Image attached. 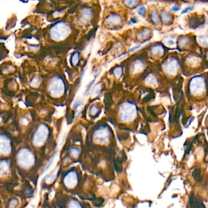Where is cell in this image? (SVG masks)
Masks as SVG:
<instances>
[{
    "instance_id": "1",
    "label": "cell",
    "mask_w": 208,
    "mask_h": 208,
    "mask_svg": "<svg viewBox=\"0 0 208 208\" xmlns=\"http://www.w3.org/2000/svg\"><path fill=\"white\" fill-rule=\"evenodd\" d=\"M18 163L22 167L29 168L34 163V156L28 149H23L20 151L17 156Z\"/></svg>"
},
{
    "instance_id": "2",
    "label": "cell",
    "mask_w": 208,
    "mask_h": 208,
    "mask_svg": "<svg viewBox=\"0 0 208 208\" xmlns=\"http://www.w3.org/2000/svg\"><path fill=\"white\" fill-rule=\"evenodd\" d=\"M136 114V109L134 105L125 104L122 106L121 111V118L123 121H129L132 119Z\"/></svg>"
},
{
    "instance_id": "3",
    "label": "cell",
    "mask_w": 208,
    "mask_h": 208,
    "mask_svg": "<svg viewBox=\"0 0 208 208\" xmlns=\"http://www.w3.org/2000/svg\"><path fill=\"white\" fill-rule=\"evenodd\" d=\"M68 29L66 27L63 26L62 24H58L54 26L50 32L51 37L56 40H62L67 35Z\"/></svg>"
},
{
    "instance_id": "4",
    "label": "cell",
    "mask_w": 208,
    "mask_h": 208,
    "mask_svg": "<svg viewBox=\"0 0 208 208\" xmlns=\"http://www.w3.org/2000/svg\"><path fill=\"white\" fill-rule=\"evenodd\" d=\"M48 129L44 125H41L37 130L34 137V142L36 145H41L46 141L48 136Z\"/></svg>"
},
{
    "instance_id": "5",
    "label": "cell",
    "mask_w": 208,
    "mask_h": 208,
    "mask_svg": "<svg viewBox=\"0 0 208 208\" xmlns=\"http://www.w3.org/2000/svg\"><path fill=\"white\" fill-rule=\"evenodd\" d=\"M50 90L53 96H57L60 95L64 91V84L63 82L59 79H55L52 82Z\"/></svg>"
},
{
    "instance_id": "6",
    "label": "cell",
    "mask_w": 208,
    "mask_h": 208,
    "mask_svg": "<svg viewBox=\"0 0 208 208\" xmlns=\"http://www.w3.org/2000/svg\"><path fill=\"white\" fill-rule=\"evenodd\" d=\"M78 182V177L75 171L69 172L64 178V184L68 188H74Z\"/></svg>"
},
{
    "instance_id": "7",
    "label": "cell",
    "mask_w": 208,
    "mask_h": 208,
    "mask_svg": "<svg viewBox=\"0 0 208 208\" xmlns=\"http://www.w3.org/2000/svg\"><path fill=\"white\" fill-rule=\"evenodd\" d=\"M11 149V143L8 138L1 136L0 137V154L7 155Z\"/></svg>"
},
{
    "instance_id": "8",
    "label": "cell",
    "mask_w": 208,
    "mask_h": 208,
    "mask_svg": "<svg viewBox=\"0 0 208 208\" xmlns=\"http://www.w3.org/2000/svg\"><path fill=\"white\" fill-rule=\"evenodd\" d=\"M108 136L107 130L105 129H100L97 132V137L100 139L101 140H104Z\"/></svg>"
},
{
    "instance_id": "9",
    "label": "cell",
    "mask_w": 208,
    "mask_h": 208,
    "mask_svg": "<svg viewBox=\"0 0 208 208\" xmlns=\"http://www.w3.org/2000/svg\"><path fill=\"white\" fill-rule=\"evenodd\" d=\"M144 65L143 63L141 61H137L134 63L133 65V72H137L141 71V69L143 68Z\"/></svg>"
},
{
    "instance_id": "10",
    "label": "cell",
    "mask_w": 208,
    "mask_h": 208,
    "mask_svg": "<svg viewBox=\"0 0 208 208\" xmlns=\"http://www.w3.org/2000/svg\"><path fill=\"white\" fill-rule=\"evenodd\" d=\"M192 176L195 180L197 182H201L202 181V176H201V172L200 170L198 169H195L192 173Z\"/></svg>"
},
{
    "instance_id": "11",
    "label": "cell",
    "mask_w": 208,
    "mask_h": 208,
    "mask_svg": "<svg viewBox=\"0 0 208 208\" xmlns=\"http://www.w3.org/2000/svg\"><path fill=\"white\" fill-rule=\"evenodd\" d=\"M68 208H82V206L77 201L72 200L68 205Z\"/></svg>"
},
{
    "instance_id": "12",
    "label": "cell",
    "mask_w": 208,
    "mask_h": 208,
    "mask_svg": "<svg viewBox=\"0 0 208 208\" xmlns=\"http://www.w3.org/2000/svg\"><path fill=\"white\" fill-rule=\"evenodd\" d=\"M195 208H206L202 200L198 197L196 198L195 200Z\"/></svg>"
},
{
    "instance_id": "13",
    "label": "cell",
    "mask_w": 208,
    "mask_h": 208,
    "mask_svg": "<svg viewBox=\"0 0 208 208\" xmlns=\"http://www.w3.org/2000/svg\"><path fill=\"white\" fill-rule=\"evenodd\" d=\"M195 195L193 192L191 193V194L189 196V208H195Z\"/></svg>"
},
{
    "instance_id": "14",
    "label": "cell",
    "mask_w": 208,
    "mask_h": 208,
    "mask_svg": "<svg viewBox=\"0 0 208 208\" xmlns=\"http://www.w3.org/2000/svg\"><path fill=\"white\" fill-rule=\"evenodd\" d=\"M122 72V68L121 66H118L117 68H116L114 69V71H113L115 76H116L118 77H119L121 76Z\"/></svg>"
},
{
    "instance_id": "15",
    "label": "cell",
    "mask_w": 208,
    "mask_h": 208,
    "mask_svg": "<svg viewBox=\"0 0 208 208\" xmlns=\"http://www.w3.org/2000/svg\"><path fill=\"white\" fill-rule=\"evenodd\" d=\"M79 54L78 53H76L71 58V63L72 65H76L79 62Z\"/></svg>"
},
{
    "instance_id": "16",
    "label": "cell",
    "mask_w": 208,
    "mask_h": 208,
    "mask_svg": "<svg viewBox=\"0 0 208 208\" xmlns=\"http://www.w3.org/2000/svg\"><path fill=\"white\" fill-rule=\"evenodd\" d=\"M100 74V73H99ZM99 74H97L96 76H95V79H93V80H92L89 84H88V85L87 86V87H86V90H85V93H84V95H86V93H87V92L89 91V89H90V88H91V86H92V85H93L94 83H95V81H96V78L98 77V76H99Z\"/></svg>"
},
{
    "instance_id": "17",
    "label": "cell",
    "mask_w": 208,
    "mask_h": 208,
    "mask_svg": "<svg viewBox=\"0 0 208 208\" xmlns=\"http://www.w3.org/2000/svg\"><path fill=\"white\" fill-rule=\"evenodd\" d=\"M71 155L74 158H77L79 155V151L77 148H73L71 150Z\"/></svg>"
},
{
    "instance_id": "18",
    "label": "cell",
    "mask_w": 208,
    "mask_h": 208,
    "mask_svg": "<svg viewBox=\"0 0 208 208\" xmlns=\"http://www.w3.org/2000/svg\"><path fill=\"white\" fill-rule=\"evenodd\" d=\"M101 88L99 86L98 87V85L96 86L95 88L94 89V90L92 91V96H97V95H99V93L101 92Z\"/></svg>"
},
{
    "instance_id": "19",
    "label": "cell",
    "mask_w": 208,
    "mask_h": 208,
    "mask_svg": "<svg viewBox=\"0 0 208 208\" xmlns=\"http://www.w3.org/2000/svg\"><path fill=\"white\" fill-rule=\"evenodd\" d=\"M17 205H18V201L15 198H13L9 203L10 208H15Z\"/></svg>"
},
{
    "instance_id": "20",
    "label": "cell",
    "mask_w": 208,
    "mask_h": 208,
    "mask_svg": "<svg viewBox=\"0 0 208 208\" xmlns=\"http://www.w3.org/2000/svg\"><path fill=\"white\" fill-rule=\"evenodd\" d=\"M99 110V108L96 105H93L92 106L91 109H90V113L91 114H95Z\"/></svg>"
},
{
    "instance_id": "21",
    "label": "cell",
    "mask_w": 208,
    "mask_h": 208,
    "mask_svg": "<svg viewBox=\"0 0 208 208\" xmlns=\"http://www.w3.org/2000/svg\"><path fill=\"white\" fill-rule=\"evenodd\" d=\"M162 17H163V20L165 21H168L169 20V18H170V15H169V14H167L166 12H164L163 14H162Z\"/></svg>"
},
{
    "instance_id": "22",
    "label": "cell",
    "mask_w": 208,
    "mask_h": 208,
    "mask_svg": "<svg viewBox=\"0 0 208 208\" xmlns=\"http://www.w3.org/2000/svg\"><path fill=\"white\" fill-rule=\"evenodd\" d=\"M152 20H153V21L157 23H159V17H158V15H157L156 13H155L152 15Z\"/></svg>"
},
{
    "instance_id": "23",
    "label": "cell",
    "mask_w": 208,
    "mask_h": 208,
    "mask_svg": "<svg viewBox=\"0 0 208 208\" xmlns=\"http://www.w3.org/2000/svg\"><path fill=\"white\" fill-rule=\"evenodd\" d=\"M56 177V173H53L48 178V182H51Z\"/></svg>"
},
{
    "instance_id": "24",
    "label": "cell",
    "mask_w": 208,
    "mask_h": 208,
    "mask_svg": "<svg viewBox=\"0 0 208 208\" xmlns=\"http://www.w3.org/2000/svg\"><path fill=\"white\" fill-rule=\"evenodd\" d=\"M194 9V6L188 7V8H187L185 9L182 12V14H183L184 13H187L188 11H192Z\"/></svg>"
},
{
    "instance_id": "25",
    "label": "cell",
    "mask_w": 208,
    "mask_h": 208,
    "mask_svg": "<svg viewBox=\"0 0 208 208\" xmlns=\"http://www.w3.org/2000/svg\"><path fill=\"white\" fill-rule=\"evenodd\" d=\"M146 12V8L144 7H141L138 10V13L140 15H143Z\"/></svg>"
},
{
    "instance_id": "26",
    "label": "cell",
    "mask_w": 208,
    "mask_h": 208,
    "mask_svg": "<svg viewBox=\"0 0 208 208\" xmlns=\"http://www.w3.org/2000/svg\"><path fill=\"white\" fill-rule=\"evenodd\" d=\"M80 105V102L79 101H76V102L74 103V106H73V108L74 109H76Z\"/></svg>"
},
{
    "instance_id": "27",
    "label": "cell",
    "mask_w": 208,
    "mask_h": 208,
    "mask_svg": "<svg viewBox=\"0 0 208 208\" xmlns=\"http://www.w3.org/2000/svg\"><path fill=\"white\" fill-rule=\"evenodd\" d=\"M178 10H179V7L178 6H175L171 9V11H178Z\"/></svg>"
},
{
    "instance_id": "28",
    "label": "cell",
    "mask_w": 208,
    "mask_h": 208,
    "mask_svg": "<svg viewBox=\"0 0 208 208\" xmlns=\"http://www.w3.org/2000/svg\"><path fill=\"white\" fill-rule=\"evenodd\" d=\"M140 46H136V47H134V48H133L131 50H130V52H133V51H134V50H136L138 49V48H140Z\"/></svg>"
},
{
    "instance_id": "29",
    "label": "cell",
    "mask_w": 208,
    "mask_h": 208,
    "mask_svg": "<svg viewBox=\"0 0 208 208\" xmlns=\"http://www.w3.org/2000/svg\"><path fill=\"white\" fill-rule=\"evenodd\" d=\"M173 41H172V40H170V41H168V44H170V45H171V44H173Z\"/></svg>"
}]
</instances>
